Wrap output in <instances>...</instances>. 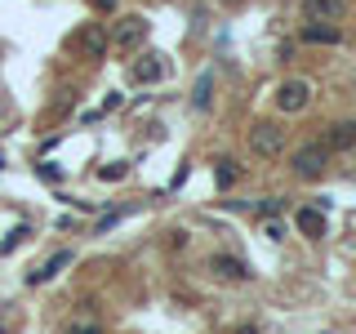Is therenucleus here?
Here are the masks:
<instances>
[{"instance_id":"1","label":"nucleus","mask_w":356,"mask_h":334,"mask_svg":"<svg viewBox=\"0 0 356 334\" xmlns=\"http://www.w3.org/2000/svg\"><path fill=\"white\" fill-rule=\"evenodd\" d=\"M250 148L259 156H281L285 152V129L272 125V120H259V125L250 129Z\"/></svg>"},{"instance_id":"2","label":"nucleus","mask_w":356,"mask_h":334,"mask_svg":"<svg viewBox=\"0 0 356 334\" xmlns=\"http://www.w3.org/2000/svg\"><path fill=\"white\" fill-rule=\"evenodd\" d=\"M307 103H312V81H303V76L281 81V89H276V107L281 111H303Z\"/></svg>"},{"instance_id":"3","label":"nucleus","mask_w":356,"mask_h":334,"mask_svg":"<svg viewBox=\"0 0 356 334\" xmlns=\"http://www.w3.org/2000/svg\"><path fill=\"white\" fill-rule=\"evenodd\" d=\"M330 165V148H316V143H307V148L294 152V174L298 178H321Z\"/></svg>"},{"instance_id":"4","label":"nucleus","mask_w":356,"mask_h":334,"mask_svg":"<svg viewBox=\"0 0 356 334\" xmlns=\"http://www.w3.org/2000/svg\"><path fill=\"white\" fill-rule=\"evenodd\" d=\"M143 40H147V22L143 18H120L116 31H111V45H120V49H134Z\"/></svg>"},{"instance_id":"5","label":"nucleus","mask_w":356,"mask_h":334,"mask_svg":"<svg viewBox=\"0 0 356 334\" xmlns=\"http://www.w3.org/2000/svg\"><path fill=\"white\" fill-rule=\"evenodd\" d=\"M307 22H339L348 14V0H303Z\"/></svg>"},{"instance_id":"6","label":"nucleus","mask_w":356,"mask_h":334,"mask_svg":"<svg viewBox=\"0 0 356 334\" xmlns=\"http://www.w3.org/2000/svg\"><path fill=\"white\" fill-rule=\"evenodd\" d=\"M72 49H81V54H89V58H98V54L107 49V31L98 27V22H89V27H81L72 36Z\"/></svg>"},{"instance_id":"7","label":"nucleus","mask_w":356,"mask_h":334,"mask_svg":"<svg viewBox=\"0 0 356 334\" xmlns=\"http://www.w3.org/2000/svg\"><path fill=\"white\" fill-rule=\"evenodd\" d=\"M325 148L330 152H352L356 148V120H334L325 134Z\"/></svg>"},{"instance_id":"8","label":"nucleus","mask_w":356,"mask_h":334,"mask_svg":"<svg viewBox=\"0 0 356 334\" xmlns=\"http://www.w3.org/2000/svg\"><path fill=\"white\" fill-rule=\"evenodd\" d=\"M209 267H214L222 281H245V276H250V267H245L241 259H232V254H214V259H209Z\"/></svg>"},{"instance_id":"9","label":"nucleus","mask_w":356,"mask_h":334,"mask_svg":"<svg viewBox=\"0 0 356 334\" xmlns=\"http://www.w3.org/2000/svg\"><path fill=\"white\" fill-rule=\"evenodd\" d=\"M165 72H170V67H165V58H161V54H147V58H143V63H134V81H143V85L161 81Z\"/></svg>"},{"instance_id":"10","label":"nucleus","mask_w":356,"mask_h":334,"mask_svg":"<svg viewBox=\"0 0 356 334\" xmlns=\"http://www.w3.org/2000/svg\"><path fill=\"white\" fill-rule=\"evenodd\" d=\"M294 223H298V232H303V237H325V214H321L316 205H303Z\"/></svg>"},{"instance_id":"11","label":"nucleus","mask_w":356,"mask_h":334,"mask_svg":"<svg viewBox=\"0 0 356 334\" xmlns=\"http://www.w3.org/2000/svg\"><path fill=\"white\" fill-rule=\"evenodd\" d=\"M67 263H72V250H58V254H54L49 263L40 267V272H31V285H44V281H54V276H58Z\"/></svg>"},{"instance_id":"12","label":"nucleus","mask_w":356,"mask_h":334,"mask_svg":"<svg viewBox=\"0 0 356 334\" xmlns=\"http://www.w3.org/2000/svg\"><path fill=\"white\" fill-rule=\"evenodd\" d=\"M209 89H214V72L205 67V72L196 76V89H192V107H196V111H209V98H214Z\"/></svg>"},{"instance_id":"13","label":"nucleus","mask_w":356,"mask_h":334,"mask_svg":"<svg viewBox=\"0 0 356 334\" xmlns=\"http://www.w3.org/2000/svg\"><path fill=\"white\" fill-rule=\"evenodd\" d=\"M303 40H312V45H339L343 36H339V27H334V22H325V27H321V22H307Z\"/></svg>"},{"instance_id":"14","label":"nucleus","mask_w":356,"mask_h":334,"mask_svg":"<svg viewBox=\"0 0 356 334\" xmlns=\"http://www.w3.org/2000/svg\"><path fill=\"white\" fill-rule=\"evenodd\" d=\"M214 178H218V187H232V183L241 178V165H236V161H218V165H214Z\"/></svg>"},{"instance_id":"15","label":"nucleus","mask_w":356,"mask_h":334,"mask_svg":"<svg viewBox=\"0 0 356 334\" xmlns=\"http://www.w3.org/2000/svg\"><path fill=\"white\" fill-rule=\"evenodd\" d=\"M120 214H125V209H111V214H103V218H98V228H94V232H111V228L120 223Z\"/></svg>"},{"instance_id":"16","label":"nucleus","mask_w":356,"mask_h":334,"mask_svg":"<svg viewBox=\"0 0 356 334\" xmlns=\"http://www.w3.org/2000/svg\"><path fill=\"white\" fill-rule=\"evenodd\" d=\"M259 209H263V214H281V196H267Z\"/></svg>"},{"instance_id":"17","label":"nucleus","mask_w":356,"mask_h":334,"mask_svg":"<svg viewBox=\"0 0 356 334\" xmlns=\"http://www.w3.org/2000/svg\"><path fill=\"white\" fill-rule=\"evenodd\" d=\"M67 334H103L98 326H67Z\"/></svg>"},{"instance_id":"18","label":"nucleus","mask_w":356,"mask_h":334,"mask_svg":"<svg viewBox=\"0 0 356 334\" xmlns=\"http://www.w3.org/2000/svg\"><path fill=\"white\" fill-rule=\"evenodd\" d=\"M94 9H116V0H89Z\"/></svg>"}]
</instances>
